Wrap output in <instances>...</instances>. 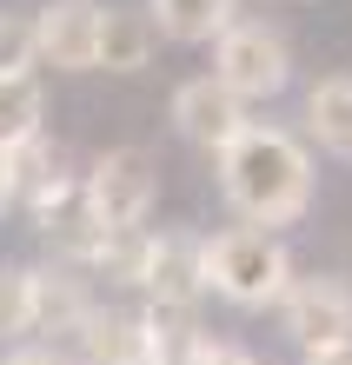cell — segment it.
<instances>
[{"label": "cell", "instance_id": "6da1fadb", "mask_svg": "<svg viewBox=\"0 0 352 365\" xmlns=\"http://www.w3.org/2000/svg\"><path fill=\"white\" fill-rule=\"evenodd\" d=\"M219 192L246 226H293L313 212V153L286 126H246L219 153Z\"/></svg>", "mask_w": 352, "mask_h": 365}, {"label": "cell", "instance_id": "7a4b0ae2", "mask_svg": "<svg viewBox=\"0 0 352 365\" xmlns=\"http://www.w3.org/2000/svg\"><path fill=\"white\" fill-rule=\"evenodd\" d=\"M293 279H299L293 252H286V240L266 232V226H226V232L206 240V292H219L239 312L279 306Z\"/></svg>", "mask_w": 352, "mask_h": 365}, {"label": "cell", "instance_id": "3957f363", "mask_svg": "<svg viewBox=\"0 0 352 365\" xmlns=\"http://www.w3.org/2000/svg\"><path fill=\"white\" fill-rule=\"evenodd\" d=\"M213 80L233 87L239 100H279L293 87V47L266 27V20H233L226 34L213 40Z\"/></svg>", "mask_w": 352, "mask_h": 365}, {"label": "cell", "instance_id": "277c9868", "mask_svg": "<svg viewBox=\"0 0 352 365\" xmlns=\"http://www.w3.org/2000/svg\"><path fill=\"white\" fill-rule=\"evenodd\" d=\"M86 192H94V212L106 232L146 226L153 200H160V166H153L146 146H106V153L86 166Z\"/></svg>", "mask_w": 352, "mask_h": 365}, {"label": "cell", "instance_id": "5b68a950", "mask_svg": "<svg viewBox=\"0 0 352 365\" xmlns=\"http://www.w3.org/2000/svg\"><path fill=\"white\" fill-rule=\"evenodd\" d=\"M279 326L299 352L352 346V286L339 272H299L279 299Z\"/></svg>", "mask_w": 352, "mask_h": 365}, {"label": "cell", "instance_id": "8992f818", "mask_svg": "<svg viewBox=\"0 0 352 365\" xmlns=\"http://www.w3.org/2000/svg\"><path fill=\"white\" fill-rule=\"evenodd\" d=\"M166 120H173V133H180L186 146H200V153H213V160L253 126V120H246V100H239L233 87H219L213 73L180 80L173 100H166Z\"/></svg>", "mask_w": 352, "mask_h": 365}, {"label": "cell", "instance_id": "52a82bcc", "mask_svg": "<svg viewBox=\"0 0 352 365\" xmlns=\"http://www.w3.org/2000/svg\"><path fill=\"white\" fill-rule=\"evenodd\" d=\"M34 226H40V240L54 246V259L60 266H94L100 259V246H106V226H100V212H94V192H86V173L74 180H60L47 200L34 206Z\"/></svg>", "mask_w": 352, "mask_h": 365}, {"label": "cell", "instance_id": "ba28073f", "mask_svg": "<svg viewBox=\"0 0 352 365\" xmlns=\"http://www.w3.org/2000/svg\"><path fill=\"white\" fill-rule=\"evenodd\" d=\"M100 0H47L34 14V53L54 73H100Z\"/></svg>", "mask_w": 352, "mask_h": 365}, {"label": "cell", "instance_id": "9c48e42d", "mask_svg": "<svg viewBox=\"0 0 352 365\" xmlns=\"http://www.w3.org/2000/svg\"><path fill=\"white\" fill-rule=\"evenodd\" d=\"M146 306H180V312H200L206 299V240L186 226L173 232H153V266H146Z\"/></svg>", "mask_w": 352, "mask_h": 365}, {"label": "cell", "instance_id": "30bf717a", "mask_svg": "<svg viewBox=\"0 0 352 365\" xmlns=\"http://www.w3.org/2000/svg\"><path fill=\"white\" fill-rule=\"evenodd\" d=\"M94 312L100 306H94V286L80 279V266H40L34 272V332H47V346L67 352Z\"/></svg>", "mask_w": 352, "mask_h": 365}, {"label": "cell", "instance_id": "8fae6325", "mask_svg": "<svg viewBox=\"0 0 352 365\" xmlns=\"http://www.w3.org/2000/svg\"><path fill=\"white\" fill-rule=\"evenodd\" d=\"M306 133L319 140V153L352 160V73H333L306 93Z\"/></svg>", "mask_w": 352, "mask_h": 365}, {"label": "cell", "instance_id": "7c38bea8", "mask_svg": "<svg viewBox=\"0 0 352 365\" xmlns=\"http://www.w3.org/2000/svg\"><path fill=\"white\" fill-rule=\"evenodd\" d=\"M239 20V0H153V27L180 47H206Z\"/></svg>", "mask_w": 352, "mask_h": 365}, {"label": "cell", "instance_id": "4fadbf2b", "mask_svg": "<svg viewBox=\"0 0 352 365\" xmlns=\"http://www.w3.org/2000/svg\"><path fill=\"white\" fill-rule=\"evenodd\" d=\"M7 166H14V206H27V212L47 200L60 180H74V173H67V153H60L47 133H34V140L7 146Z\"/></svg>", "mask_w": 352, "mask_h": 365}, {"label": "cell", "instance_id": "5bb4252c", "mask_svg": "<svg viewBox=\"0 0 352 365\" xmlns=\"http://www.w3.org/2000/svg\"><path fill=\"white\" fill-rule=\"evenodd\" d=\"M153 40H160V27H153L146 14L106 7L100 14V73H140L153 60Z\"/></svg>", "mask_w": 352, "mask_h": 365}, {"label": "cell", "instance_id": "9a60e30c", "mask_svg": "<svg viewBox=\"0 0 352 365\" xmlns=\"http://www.w3.org/2000/svg\"><path fill=\"white\" fill-rule=\"evenodd\" d=\"M40 120H47V87H40V73H0V146H20L40 133Z\"/></svg>", "mask_w": 352, "mask_h": 365}, {"label": "cell", "instance_id": "2e32d148", "mask_svg": "<svg viewBox=\"0 0 352 365\" xmlns=\"http://www.w3.org/2000/svg\"><path fill=\"white\" fill-rule=\"evenodd\" d=\"M146 266H153V226H126V232H106L100 259L86 272H100L106 286H146Z\"/></svg>", "mask_w": 352, "mask_h": 365}, {"label": "cell", "instance_id": "e0dca14e", "mask_svg": "<svg viewBox=\"0 0 352 365\" xmlns=\"http://www.w3.org/2000/svg\"><path fill=\"white\" fill-rule=\"evenodd\" d=\"M34 332V266H0V346Z\"/></svg>", "mask_w": 352, "mask_h": 365}, {"label": "cell", "instance_id": "ac0fdd59", "mask_svg": "<svg viewBox=\"0 0 352 365\" xmlns=\"http://www.w3.org/2000/svg\"><path fill=\"white\" fill-rule=\"evenodd\" d=\"M34 20L27 14H0V73H27L34 67Z\"/></svg>", "mask_w": 352, "mask_h": 365}, {"label": "cell", "instance_id": "d6986e66", "mask_svg": "<svg viewBox=\"0 0 352 365\" xmlns=\"http://www.w3.org/2000/svg\"><path fill=\"white\" fill-rule=\"evenodd\" d=\"M0 365H74V359L60 352V346H14Z\"/></svg>", "mask_w": 352, "mask_h": 365}, {"label": "cell", "instance_id": "ffe728a7", "mask_svg": "<svg viewBox=\"0 0 352 365\" xmlns=\"http://www.w3.org/2000/svg\"><path fill=\"white\" fill-rule=\"evenodd\" d=\"M14 206V166H7V146H0V212Z\"/></svg>", "mask_w": 352, "mask_h": 365}, {"label": "cell", "instance_id": "44dd1931", "mask_svg": "<svg viewBox=\"0 0 352 365\" xmlns=\"http://www.w3.org/2000/svg\"><path fill=\"white\" fill-rule=\"evenodd\" d=\"M306 365H352V346H333V352H306Z\"/></svg>", "mask_w": 352, "mask_h": 365}]
</instances>
